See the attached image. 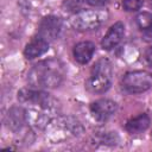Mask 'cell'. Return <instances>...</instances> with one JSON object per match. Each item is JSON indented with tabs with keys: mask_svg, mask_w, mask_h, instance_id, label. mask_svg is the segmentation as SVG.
Masks as SVG:
<instances>
[{
	"mask_svg": "<svg viewBox=\"0 0 152 152\" xmlns=\"http://www.w3.org/2000/svg\"><path fill=\"white\" fill-rule=\"evenodd\" d=\"M107 19L108 12L104 10H81L70 18V24L77 31H90L99 28Z\"/></svg>",
	"mask_w": 152,
	"mask_h": 152,
	"instance_id": "3",
	"label": "cell"
},
{
	"mask_svg": "<svg viewBox=\"0 0 152 152\" xmlns=\"http://www.w3.org/2000/svg\"><path fill=\"white\" fill-rule=\"evenodd\" d=\"M62 28V20L56 15H48L42 19L38 26V36L50 42L57 38Z\"/></svg>",
	"mask_w": 152,
	"mask_h": 152,
	"instance_id": "6",
	"label": "cell"
},
{
	"mask_svg": "<svg viewBox=\"0 0 152 152\" xmlns=\"http://www.w3.org/2000/svg\"><path fill=\"white\" fill-rule=\"evenodd\" d=\"M26 110H24L20 107H13L8 110L7 114V126L12 129V131H18L23 127V125L26 122Z\"/></svg>",
	"mask_w": 152,
	"mask_h": 152,
	"instance_id": "11",
	"label": "cell"
},
{
	"mask_svg": "<svg viewBox=\"0 0 152 152\" xmlns=\"http://www.w3.org/2000/svg\"><path fill=\"white\" fill-rule=\"evenodd\" d=\"M49 50V42L43 39L42 37H36L33 38L25 48L24 55L27 59H34L42 55H44Z\"/></svg>",
	"mask_w": 152,
	"mask_h": 152,
	"instance_id": "9",
	"label": "cell"
},
{
	"mask_svg": "<svg viewBox=\"0 0 152 152\" xmlns=\"http://www.w3.org/2000/svg\"><path fill=\"white\" fill-rule=\"evenodd\" d=\"M112 64L107 58L99 59L91 69L90 76L86 81V88L93 94L107 91L112 83Z\"/></svg>",
	"mask_w": 152,
	"mask_h": 152,
	"instance_id": "2",
	"label": "cell"
},
{
	"mask_svg": "<svg viewBox=\"0 0 152 152\" xmlns=\"http://www.w3.org/2000/svg\"><path fill=\"white\" fill-rule=\"evenodd\" d=\"M150 121H151L150 116L147 114L142 113V114H139V115L132 118L131 120H128L127 124L125 125V128L131 134H138L148 128Z\"/></svg>",
	"mask_w": 152,
	"mask_h": 152,
	"instance_id": "12",
	"label": "cell"
},
{
	"mask_svg": "<svg viewBox=\"0 0 152 152\" xmlns=\"http://www.w3.org/2000/svg\"><path fill=\"white\" fill-rule=\"evenodd\" d=\"M142 0H122V7L127 12L137 11L141 7Z\"/></svg>",
	"mask_w": 152,
	"mask_h": 152,
	"instance_id": "14",
	"label": "cell"
},
{
	"mask_svg": "<svg viewBox=\"0 0 152 152\" xmlns=\"http://www.w3.org/2000/svg\"><path fill=\"white\" fill-rule=\"evenodd\" d=\"M144 58H145V62H146L150 66H152V45L146 49V51H145V53H144Z\"/></svg>",
	"mask_w": 152,
	"mask_h": 152,
	"instance_id": "16",
	"label": "cell"
},
{
	"mask_svg": "<svg viewBox=\"0 0 152 152\" xmlns=\"http://www.w3.org/2000/svg\"><path fill=\"white\" fill-rule=\"evenodd\" d=\"M124 34H125V25L121 21L114 23L101 40L102 49L107 51L114 49L124 38Z\"/></svg>",
	"mask_w": 152,
	"mask_h": 152,
	"instance_id": "8",
	"label": "cell"
},
{
	"mask_svg": "<svg viewBox=\"0 0 152 152\" xmlns=\"http://www.w3.org/2000/svg\"><path fill=\"white\" fill-rule=\"evenodd\" d=\"M18 99L23 103H28L33 107L44 108L52 110L56 107L55 100L42 90H32V89H21L18 93Z\"/></svg>",
	"mask_w": 152,
	"mask_h": 152,
	"instance_id": "5",
	"label": "cell"
},
{
	"mask_svg": "<svg viewBox=\"0 0 152 152\" xmlns=\"http://www.w3.org/2000/svg\"><path fill=\"white\" fill-rule=\"evenodd\" d=\"M138 27L150 36L152 34V14L150 12H141L135 18Z\"/></svg>",
	"mask_w": 152,
	"mask_h": 152,
	"instance_id": "13",
	"label": "cell"
},
{
	"mask_svg": "<svg viewBox=\"0 0 152 152\" xmlns=\"http://www.w3.org/2000/svg\"><path fill=\"white\" fill-rule=\"evenodd\" d=\"M63 65L56 59H48L37 63L27 74L31 86L40 89L56 88L63 80Z\"/></svg>",
	"mask_w": 152,
	"mask_h": 152,
	"instance_id": "1",
	"label": "cell"
},
{
	"mask_svg": "<svg viewBox=\"0 0 152 152\" xmlns=\"http://www.w3.org/2000/svg\"><path fill=\"white\" fill-rule=\"evenodd\" d=\"M95 52V44L91 42H80L74 46L72 53L76 62L80 64H87Z\"/></svg>",
	"mask_w": 152,
	"mask_h": 152,
	"instance_id": "10",
	"label": "cell"
},
{
	"mask_svg": "<svg viewBox=\"0 0 152 152\" xmlns=\"http://www.w3.org/2000/svg\"><path fill=\"white\" fill-rule=\"evenodd\" d=\"M151 5H152V0H151Z\"/></svg>",
	"mask_w": 152,
	"mask_h": 152,
	"instance_id": "18",
	"label": "cell"
},
{
	"mask_svg": "<svg viewBox=\"0 0 152 152\" xmlns=\"http://www.w3.org/2000/svg\"><path fill=\"white\" fill-rule=\"evenodd\" d=\"M82 4H83V0H66V1H64L63 6L66 8L65 11H70V12L76 13V12L81 11Z\"/></svg>",
	"mask_w": 152,
	"mask_h": 152,
	"instance_id": "15",
	"label": "cell"
},
{
	"mask_svg": "<svg viewBox=\"0 0 152 152\" xmlns=\"http://www.w3.org/2000/svg\"><path fill=\"white\" fill-rule=\"evenodd\" d=\"M118 109V104L109 99H100L90 104V113L97 121L108 120Z\"/></svg>",
	"mask_w": 152,
	"mask_h": 152,
	"instance_id": "7",
	"label": "cell"
},
{
	"mask_svg": "<svg viewBox=\"0 0 152 152\" xmlns=\"http://www.w3.org/2000/svg\"><path fill=\"white\" fill-rule=\"evenodd\" d=\"M89 5L94 6V7H101L103 5L107 4V0H86Z\"/></svg>",
	"mask_w": 152,
	"mask_h": 152,
	"instance_id": "17",
	"label": "cell"
},
{
	"mask_svg": "<svg viewBox=\"0 0 152 152\" xmlns=\"http://www.w3.org/2000/svg\"><path fill=\"white\" fill-rule=\"evenodd\" d=\"M151 137H152V134H151Z\"/></svg>",
	"mask_w": 152,
	"mask_h": 152,
	"instance_id": "19",
	"label": "cell"
},
{
	"mask_svg": "<svg viewBox=\"0 0 152 152\" xmlns=\"http://www.w3.org/2000/svg\"><path fill=\"white\" fill-rule=\"evenodd\" d=\"M122 86L128 93H144L152 87V74L145 70L126 72L122 77Z\"/></svg>",
	"mask_w": 152,
	"mask_h": 152,
	"instance_id": "4",
	"label": "cell"
}]
</instances>
